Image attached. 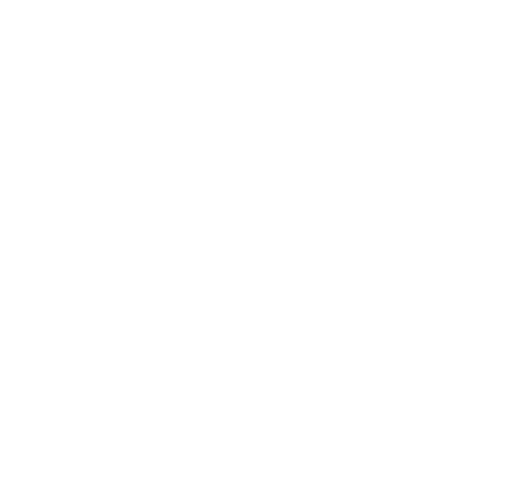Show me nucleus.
I'll return each mask as SVG.
<instances>
[]
</instances>
